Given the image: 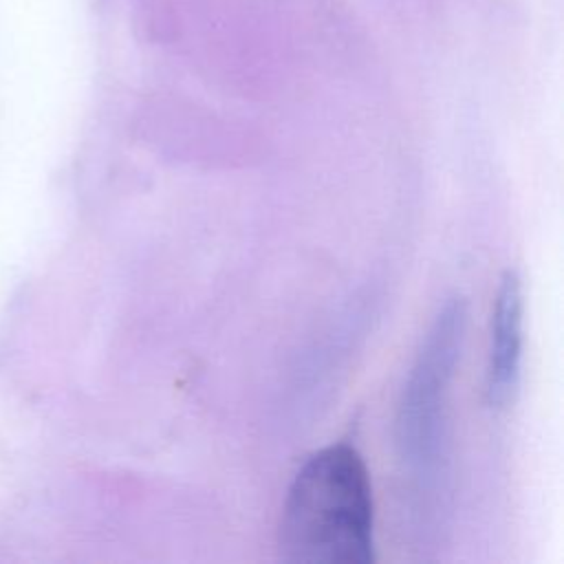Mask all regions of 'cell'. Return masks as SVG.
<instances>
[{
	"label": "cell",
	"instance_id": "1",
	"mask_svg": "<svg viewBox=\"0 0 564 564\" xmlns=\"http://www.w3.org/2000/svg\"><path fill=\"white\" fill-rule=\"evenodd\" d=\"M280 555L291 562H375V500L364 456L350 443L311 454L289 485Z\"/></svg>",
	"mask_w": 564,
	"mask_h": 564
},
{
	"label": "cell",
	"instance_id": "2",
	"mask_svg": "<svg viewBox=\"0 0 564 564\" xmlns=\"http://www.w3.org/2000/svg\"><path fill=\"white\" fill-rule=\"evenodd\" d=\"M465 326V300L449 297L430 324L401 392L397 445L405 465L423 480L441 469L449 386L460 359Z\"/></svg>",
	"mask_w": 564,
	"mask_h": 564
},
{
	"label": "cell",
	"instance_id": "3",
	"mask_svg": "<svg viewBox=\"0 0 564 564\" xmlns=\"http://www.w3.org/2000/svg\"><path fill=\"white\" fill-rule=\"evenodd\" d=\"M522 282L509 269L500 278L494 313L487 364V399L491 408H507L513 401L522 366Z\"/></svg>",
	"mask_w": 564,
	"mask_h": 564
}]
</instances>
